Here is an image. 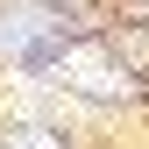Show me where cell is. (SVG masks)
<instances>
[{
  "label": "cell",
  "mask_w": 149,
  "mask_h": 149,
  "mask_svg": "<svg viewBox=\"0 0 149 149\" xmlns=\"http://www.w3.org/2000/svg\"><path fill=\"white\" fill-rule=\"evenodd\" d=\"M43 36H50V14L43 7H29V0H0V57H36L43 50Z\"/></svg>",
  "instance_id": "obj_1"
},
{
  "label": "cell",
  "mask_w": 149,
  "mask_h": 149,
  "mask_svg": "<svg viewBox=\"0 0 149 149\" xmlns=\"http://www.w3.org/2000/svg\"><path fill=\"white\" fill-rule=\"evenodd\" d=\"M57 71H64V78H71V85H85V92H92V100H114V92H128V85H121V71H114V64H107V57H100V50H71V57H64Z\"/></svg>",
  "instance_id": "obj_2"
},
{
  "label": "cell",
  "mask_w": 149,
  "mask_h": 149,
  "mask_svg": "<svg viewBox=\"0 0 149 149\" xmlns=\"http://www.w3.org/2000/svg\"><path fill=\"white\" fill-rule=\"evenodd\" d=\"M7 149H57V142H50L43 128H14V135H7Z\"/></svg>",
  "instance_id": "obj_3"
}]
</instances>
